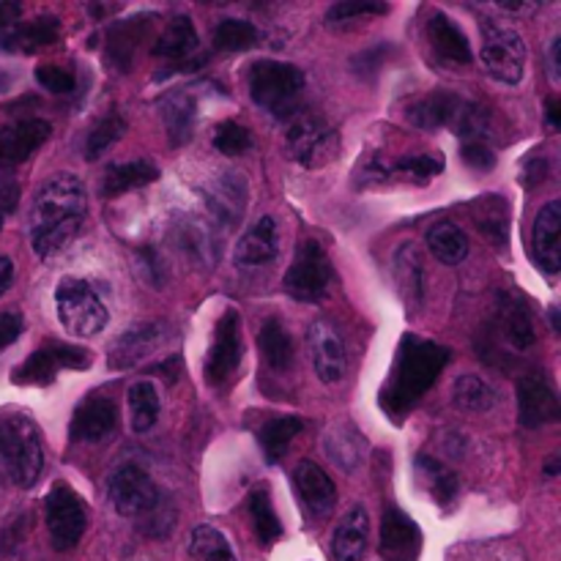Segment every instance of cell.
<instances>
[{
	"instance_id": "6da1fadb",
	"label": "cell",
	"mask_w": 561,
	"mask_h": 561,
	"mask_svg": "<svg viewBox=\"0 0 561 561\" xmlns=\"http://www.w3.org/2000/svg\"><path fill=\"white\" fill-rule=\"evenodd\" d=\"M88 217V192L77 175L58 173L36 190L27 214L31 247L38 257H55L71 247Z\"/></svg>"
},
{
	"instance_id": "7a4b0ae2",
	"label": "cell",
	"mask_w": 561,
	"mask_h": 561,
	"mask_svg": "<svg viewBox=\"0 0 561 561\" xmlns=\"http://www.w3.org/2000/svg\"><path fill=\"white\" fill-rule=\"evenodd\" d=\"M449 356H453V351L444 348V345L422 340L416 334H405L400 340L394 365L381 389V409L394 420H403L425 398L427 389L438 381Z\"/></svg>"
},
{
	"instance_id": "3957f363",
	"label": "cell",
	"mask_w": 561,
	"mask_h": 561,
	"mask_svg": "<svg viewBox=\"0 0 561 561\" xmlns=\"http://www.w3.org/2000/svg\"><path fill=\"white\" fill-rule=\"evenodd\" d=\"M44 471L42 433L27 416H0V480L33 488Z\"/></svg>"
},
{
	"instance_id": "277c9868",
	"label": "cell",
	"mask_w": 561,
	"mask_h": 561,
	"mask_svg": "<svg viewBox=\"0 0 561 561\" xmlns=\"http://www.w3.org/2000/svg\"><path fill=\"white\" fill-rule=\"evenodd\" d=\"M409 121L414 126L425 131H436V129H453L455 135L469 137V142H482V137L488 135L491 129V118L482 107H477L474 102L469 99L458 96V93H447V91H436L422 96L420 102L411 104L405 110Z\"/></svg>"
},
{
	"instance_id": "5b68a950",
	"label": "cell",
	"mask_w": 561,
	"mask_h": 561,
	"mask_svg": "<svg viewBox=\"0 0 561 561\" xmlns=\"http://www.w3.org/2000/svg\"><path fill=\"white\" fill-rule=\"evenodd\" d=\"M250 99L274 118H294L305 93V71L294 64L257 60L247 71Z\"/></svg>"
},
{
	"instance_id": "8992f818",
	"label": "cell",
	"mask_w": 561,
	"mask_h": 561,
	"mask_svg": "<svg viewBox=\"0 0 561 561\" xmlns=\"http://www.w3.org/2000/svg\"><path fill=\"white\" fill-rule=\"evenodd\" d=\"M55 312L71 337H96L110 321V312L99 290L88 279L64 277L55 288Z\"/></svg>"
},
{
	"instance_id": "52a82bcc",
	"label": "cell",
	"mask_w": 561,
	"mask_h": 561,
	"mask_svg": "<svg viewBox=\"0 0 561 561\" xmlns=\"http://www.w3.org/2000/svg\"><path fill=\"white\" fill-rule=\"evenodd\" d=\"M285 148H288V157L301 168H327L340 153V131L321 115L296 113L294 118H288Z\"/></svg>"
},
{
	"instance_id": "ba28073f",
	"label": "cell",
	"mask_w": 561,
	"mask_h": 561,
	"mask_svg": "<svg viewBox=\"0 0 561 561\" xmlns=\"http://www.w3.org/2000/svg\"><path fill=\"white\" fill-rule=\"evenodd\" d=\"M482 49L480 60L488 75L504 85H518L526 71V44L524 36L513 27L482 25Z\"/></svg>"
},
{
	"instance_id": "9c48e42d",
	"label": "cell",
	"mask_w": 561,
	"mask_h": 561,
	"mask_svg": "<svg viewBox=\"0 0 561 561\" xmlns=\"http://www.w3.org/2000/svg\"><path fill=\"white\" fill-rule=\"evenodd\" d=\"M332 261L318 241H305L296 250L294 263L285 274V290L299 301H321L332 285Z\"/></svg>"
},
{
	"instance_id": "30bf717a",
	"label": "cell",
	"mask_w": 561,
	"mask_h": 561,
	"mask_svg": "<svg viewBox=\"0 0 561 561\" xmlns=\"http://www.w3.org/2000/svg\"><path fill=\"white\" fill-rule=\"evenodd\" d=\"M44 504H47V529L55 551H71V548H77V542L82 540L88 526L85 504H82L80 493L71 491L66 482H58L47 493V502Z\"/></svg>"
},
{
	"instance_id": "8fae6325",
	"label": "cell",
	"mask_w": 561,
	"mask_h": 561,
	"mask_svg": "<svg viewBox=\"0 0 561 561\" xmlns=\"http://www.w3.org/2000/svg\"><path fill=\"white\" fill-rule=\"evenodd\" d=\"M91 365V356L85 348L66 343H44L42 348L33 351L14 373V383H31V387H47L55 381L60 370H85Z\"/></svg>"
},
{
	"instance_id": "7c38bea8",
	"label": "cell",
	"mask_w": 561,
	"mask_h": 561,
	"mask_svg": "<svg viewBox=\"0 0 561 561\" xmlns=\"http://www.w3.org/2000/svg\"><path fill=\"white\" fill-rule=\"evenodd\" d=\"M107 496L115 513L124 515V518L140 520L142 515H148L153 507H157L162 493H159V488L153 485V480L146 474V471L126 463L121 466V469H115L113 477H110Z\"/></svg>"
},
{
	"instance_id": "4fadbf2b",
	"label": "cell",
	"mask_w": 561,
	"mask_h": 561,
	"mask_svg": "<svg viewBox=\"0 0 561 561\" xmlns=\"http://www.w3.org/2000/svg\"><path fill=\"white\" fill-rule=\"evenodd\" d=\"M244 356V343H241V318L233 307L219 316L217 329H214L211 348L206 356V381L211 387H222L236 376Z\"/></svg>"
},
{
	"instance_id": "5bb4252c",
	"label": "cell",
	"mask_w": 561,
	"mask_h": 561,
	"mask_svg": "<svg viewBox=\"0 0 561 561\" xmlns=\"http://www.w3.org/2000/svg\"><path fill=\"white\" fill-rule=\"evenodd\" d=\"M307 345H310L312 367H316V376L323 383H340L348 370V356H345V343L340 337L337 327L327 318L316 321L307 332Z\"/></svg>"
},
{
	"instance_id": "9a60e30c",
	"label": "cell",
	"mask_w": 561,
	"mask_h": 561,
	"mask_svg": "<svg viewBox=\"0 0 561 561\" xmlns=\"http://www.w3.org/2000/svg\"><path fill=\"white\" fill-rule=\"evenodd\" d=\"M170 337L168 323H137L129 332L118 334V340L110 348V367L113 370H129V367H137L140 362H146L153 351L162 348Z\"/></svg>"
},
{
	"instance_id": "2e32d148",
	"label": "cell",
	"mask_w": 561,
	"mask_h": 561,
	"mask_svg": "<svg viewBox=\"0 0 561 561\" xmlns=\"http://www.w3.org/2000/svg\"><path fill=\"white\" fill-rule=\"evenodd\" d=\"M203 203L222 228H236L247 211V181L241 173H219L203 186Z\"/></svg>"
},
{
	"instance_id": "e0dca14e",
	"label": "cell",
	"mask_w": 561,
	"mask_h": 561,
	"mask_svg": "<svg viewBox=\"0 0 561 561\" xmlns=\"http://www.w3.org/2000/svg\"><path fill=\"white\" fill-rule=\"evenodd\" d=\"M53 135V126L42 118H22L0 126V170L27 162Z\"/></svg>"
},
{
	"instance_id": "ac0fdd59",
	"label": "cell",
	"mask_w": 561,
	"mask_h": 561,
	"mask_svg": "<svg viewBox=\"0 0 561 561\" xmlns=\"http://www.w3.org/2000/svg\"><path fill=\"white\" fill-rule=\"evenodd\" d=\"M559 394L551 383L537 373H529L518 381V420L524 427H546L559 422Z\"/></svg>"
},
{
	"instance_id": "d6986e66",
	"label": "cell",
	"mask_w": 561,
	"mask_h": 561,
	"mask_svg": "<svg viewBox=\"0 0 561 561\" xmlns=\"http://www.w3.org/2000/svg\"><path fill=\"white\" fill-rule=\"evenodd\" d=\"M381 559L383 561H420L422 531L403 510L389 504L381 520Z\"/></svg>"
},
{
	"instance_id": "ffe728a7",
	"label": "cell",
	"mask_w": 561,
	"mask_h": 561,
	"mask_svg": "<svg viewBox=\"0 0 561 561\" xmlns=\"http://www.w3.org/2000/svg\"><path fill=\"white\" fill-rule=\"evenodd\" d=\"M294 488L312 520H327L337 504V491L327 471L312 460H299L294 469Z\"/></svg>"
},
{
	"instance_id": "44dd1931",
	"label": "cell",
	"mask_w": 561,
	"mask_h": 561,
	"mask_svg": "<svg viewBox=\"0 0 561 561\" xmlns=\"http://www.w3.org/2000/svg\"><path fill=\"white\" fill-rule=\"evenodd\" d=\"M153 20H157V14H137L107 27V44H104V53H107L110 66H113L115 71L131 69L137 49H140V44L148 38V31H151Z\"/></svg>"
},
{
	"instance_id": "7402d4cb",
	"label": "cell",
	"mask_w": 561,
	"mask_h": 561,
	"mask_svg": "<svg viewBox=\"0 0 561 561\" xmlns=\"http://www.w3.org/2000/svg\"><path fill=\"white\" fill-rule=\"evenodd\" d=\"M115 425H118V409H115L113 400L102 398V394H91L75 409L69 431L75 442L96 444L107 438L115 431Z\"/></svg>"
},
{
	"instance_id": "603a6c76",
	"label": "cell",
	"mask_w": 561,
	"mask_h": 561,
	"mask_svg": "<svg viewBox=\"0 0 561 561\" xmlns=\"http://www.w3.org/2000/svg\"><path fill=\"white\" fill-rule=\"evenodd\" d=\"M531 252L537 266L546 274H557L561 268V203L548 201L540 208L531 228Z\"/></svg>"
},
{
	"instance_id": "cb8c5ba5",
	"label": "cell",
	"mask_w": 561,
	"mask_h": 561,
	"mask_svg": "<svg viewBox=\"0 0 561 561\" xmlns=\"http://www.w3.org/2000/svg\"><path fill=\"white\" fill-rule=\"evenodd\" d=\"M493 327H496L499 340H502L510 351H515V354H526L529 348H535L537 343L535 323H531L526 307L520 305L518 299H513V296L507 294L499 296Z\"/></svg>"
},
{
	"instance_id": "d4e9b609",
	"label": "cell",
	"mask_w": 561,
	"mask_h": 561,
	"mask_svg": "<svg viewBox=\"0 0 561 561\" xmlns=\"http://www.w3.org/2000/svg\"><path fill=\"white\" fill-rule=\"evenodd\" d=\"M279 252V230L277 219L261 217L244 236H241L239 247H236V263L241 268L266 266L277 257Z\"/></svg>"
},
{
	"instance_id": "484cf974",
	"label": "cell",
	"mask_w": 561,
	"mask_h": 561,
	"mask_svg": "<svg viewBox=\"0 0 561 561\" xmlns=\"http://www.w3.org/2000/svg\"><path fill=\"white\" fill-rule=\"evenodd\" d=\"M60 36V22L58 16H36L31 22H16L9 33L0 36V47L5 53H36V49L49 47V44L58 42Z\"/></svg>"
},
{
	"instance_id": "4316f807",
	"label": "cell",
	"mask_w": 561,
	"mask_h": 561,
	"mask_svg": "<svg viewBox=\"0 0 561 561\" xmlns=\"http://www.w3.org/2000/svg\"><path fill=\"white\" fill-rule=\"evenodd\" d=\"M394 283H398L400 296L409 307H422L425 301V261H422L420 247L405 241L394 252Z\"/></svg>"
},
{
	"instance_id": "83f0119b",
	"label": "cell",
	"mask_w": 561,
	"mask_h": 561,
	"mask_svg": "<svg viewBox=\"0 0 561 561\" xmlns=\"http://www.w3.org/2000/svg\"><path fill=\"white\" fill-rule=\"evenodd\" d=\"M159 113H162V124L164 131H168L170 146H184L186 140H192L197 121V102L192 93H168V96L162 99V104H159Z\"/></svg>"
},
{
	"instance_id": "f1b7e54d",
	"label": "cell",
	"mask_w": 561,
	"mask_h": 561,
	"mask_svg": "<svg viewBox=\"0 0 561 561\" xmlns=\"http://www.w3.org/2000/svg\"><path fill=\"white\" fill-rule=\"evenodd\" d=\"M367 524L365 507H351L343 515L332 535V557L334 561H362L367 553Z\"/></svg>"
},
{
	"instance_id": "f546056e",
	"label": "cell",
	"mask_w": 561,
	"mask_h": 561,
	"mask_svg": "<svg viewBox=\"0 0 561 561\" xmlns=\"http://www.w3.org/2000/svg\"><path fill=\"white\" fill-rule=\"evenodd\" d=\"M427 38H431L433 49L444 60H449V64H471L474 60L466 33L455 25V20L442 14V11H433L427 16Z\"/></svg>"
},
{
	"instance_id": "4dcf8cb0",
	"label": "cell",
	"mask_w": 561,
	"mask_h": 561,
	"mask_svg": "<svg viewBox=\"0 0 561 561\" xmlns=\"http://www.w3.org/2000/svg\"><path fill=\"white\" fill-rule=\"evenodd\" d=\"M427 247H431L433 257L442 261L444 266H458L469 257V236L463 233L460 225L449 222V219H442L427 230Z\"/></svg>"
},
{
	"instance_id": "1f68e13d",
	"label": "cell",
	"mask_w": 561,
	"mask_h": 561,
	"mask_svg": "<svg viewBox=\"0 0 561 561\" xmlns=\"http://www.w3.org/2000/svg\"><path fill=\"white\" fill-rule=\"evenodd\" d=\"M159 179V170L157 164L146 162V159H135V162H126V164H113L107 168L102 179V195L104 197H118L124 192L137 190V186H146L153 184Z\"/></svg>"
},
{
	"instance_id": "d6a6232c",
	"label": "cell",
	"mask_w": 561,
	"mask_h": 561,
	"mask_svg": "<svg viewBox=\"0 0 561 561\" xmlns=\"http://www.w3.org/2000/svg\"><path fill=\"white\" fill-rule=\"evenodd\" d=\"M201 38H197L195 25H192L190 16H173L168 22V27L162 31V36L157 38L153 44V55L157 58H168V60H181L186 58L190 53H195Z\"/></svg>"
},
{
	"instance_id": "836d02e7",
	"label": "cell",
	"mask_w": 561,
	"mask_h": 561,
	"mask_svg": "<svg viewBox=\"0 0 561 561\" xmlns=\"http://www.w3.org/2000/svg\"><path fill=\"white\" fill-rule=\"evenodd\" d=\"M416 474H420V482H425L427 493H431L442 507L453 504V499L458 496V474H455L449 466H444L442 460L431 458V455H420V458H416Z\"/></svg>"
},
{
	"instance_id": "e575fe53",
	"label": "cell",
	"mask_w": 561,
	"mask_h": 561,
	"mask_svg": "<svg viewBox=\"0 0 561 561\" xmlns=\"http://www.w3.org/2000/svg\"><path fill=\"white\" fill-rule=\"evenodd\" d=\"M175 239H179L181 250H184L186 255H192L197 263H203V266H214V261H217V244H214V233L206 225H201L192 217L181 219V222L175 225Z\"/></svg>"
},
{
	"instance_id": "d590c367",
	"label": "cell",
	"mask_w": 561,
	"mask_h": 561,
	"mask_svg": "<svg viewBox=\"0 0 561 561\" xmlns=\"http://www.w3.org/2000/svg\"><path fill=\"white\" fill-rule=\"evenodd\" d=\"M159 392L151 381H137L129 387V416H131V431L137 436L151 431L159 420Z\"/></svg>"
},
{
	"instance_id": "8d00e7d4",
	"label": "cell",
	"mask_w": 561,
	"mask_h": 561,
	"mask_svg": "<svg viewBox=\"0 0 561 561\" xmlns=\"http://www.w3.org/2000/svg\"><path fill=\"white\" fill-rule=\"evenodd\" d=\"M301 420L299 416H277V420H268L261 427V447L266 453L268 463H277L285 453H288L290 442L301 433Z\"/></svg>"
},
{
	"instance_id": "74e56055",
	"label": "cell",
	"mask_w": 561,
	"mask_h": 561,
	"mask_svg": "<svg viewBox=\"0 0 561 561\" xmlns=\"http://www.w3.org/2000/svg\"><path fill=\"white\" fill-rule=\"evenodd\" d=\"M257 343H261V351L272 370L283 373L294 365V340H290V334L285 332V327L279 321L263 323Z\"/></svg>"
},
{
	"instance_id": "f35d334b",
	"label": "cell",
	"mask_w": 561,
	"mask_h": 561,
	"mask_svg": "<svg viewBox=\"0 0 561 561\" xmlns=\"http://www.w3.org/2000/svg\"><path fill=\"white\" fill-rule=\"evenodd\" d=\"M453 400L458 409L471 411V414H485L496 405V392L480 376H460L453 383Z\"/></svg>"
},
{
	"instance_id": "ab89813d",
	"label": "cell",
	"mask_w": 561,
	"mask_h": 561,
	"mask_svg": "<svg viewBox=\"0 0 561 561\" xmlns=\"http://www.w3.org/2000/svg\"><path fill=\"white\" fill-rule=\"evenodd\" d=\"M323 447L327 455L334 460V466H340L343 471H354L362 463V438L359 433L351 431V427H332L323 438Z\"/></svg>"
},
{
	"instance_id": "60d3db41",
	"label": "cell",
	"mask_w": 561,
	"mask_h": 561,
	"mask_svg": "<svg viewBox=\"0 0 561 561\" xmlns=\"http://www.w3.org/2000/svg\"><path fill=\"white\" fill-rule=\"evenodd\" d=\"M250 518L252 529H255V537L263 542V546H272V542L279 540L283 535V524H279L277 513L272 507V496H268L266 488H255L250 493Z\"/></svg>"
},
{
	"instance_id": "b9f144b4",
	"label": "cell",
	"mask_w": 561,
	"mask_h": 561,
	"mask_svg": "<svg viewBox=\"0 0 561 561\" xmlns=\"http://www.w3.org/2000/svg\"><path fill=\"white\" fill-rule=\"evenodd\" d=\"M190 553L197 561H239L228 537L214 526H195L190 537Z\"/></svg>"
},
{
	"instance_id": "7bdbcfd3",
	"label": "cell",
	"mask_w": 561,
	"mask_h": 561,
	"mask_svg": "<svg viewBox=\"0 0 561 561\" xmlns=\"http://www.w3.org/2000/svg\"><path fill=\"white\" fill-rule=\"evenodd\" d=\"M261 38L257 27L247 20H222L214 31V47L219 53H247Z\"/></svg>"
},
{
	"instance_id": "ee69618b",
	"label": "cell",
	"mask_w": 561,
	"mask_h": 561,
	"mask_svg": "<svg viewBox=\"0 0 561 561\" xmlns=\"http://www.w3.org/2000/svg\"><path fill=\"white\" fill-rule=\"evenodd\" d=\"M126 135V121L121 115L110 113L107 118L99 121L91 131H88V140H85V159L88 162H96L110 146L121 140Z\"/></svg>"
},
{
	"instance_id": "f6af8a7d",
	"label": "cell",
	"mask_w": 561,
	"mask_h": 561,
	"mask_svg": "<svg viewBox=\"0 0 561 561\" xmlns=\"http://www.w3.org/2000/svg\"><path fill=\"white\" fill-rule=\"evenodd\" d=\"M214 146L225 157H241L252 148V135L247 126L236 124V121H225L217 126V135H214Z\"/></svg>"
},
{
	"instance_id": "bcb514c9",
	"label": "cell",
	"mask_w": 561,
	"mask_h": 561,
	"mask_svg": "<svg viewBox=\"0 0 561 561\" xmlns=\"http://www.w3.org/2000/svg\"><path fill=\"white\" fill-rule=\"evenodd\" d=\"M137 526H140V531L146 537H157V540L168 537L175 526V507L170 504V499H159L157 507L148 515H142V518L137 520Z\"/></svg>"
},
{
	"instance_id": "7dc6e473",
	"label": "cell",
	"mask_w": 561,
	"mask_h": 561,
	"mask_svg": "<svg viewBox=\"0 0 561 561\" xmlns=\"http://www.w3.org/2000/svg\"><path fill=\"white\" fill-rule=\"evenodd\" d=\"M387 11H389L387 3H370V0H365V3H337L329 9L327 22L329 25H340V22H351L356 20V16L387 14Z\"/></svg>"
},
{
	"instance_id": "c3c4849f",
	"label": "cell",
	"mask_w": 561,
	"mask_h": 561,
	"mask_svg": "<svg viewBox=\"0 0 561 561\" xmlns=\"http://www.w3.org/2000/svg\"><path fill=\"white\" fill-rule=\"evenodd\" d=\"M36 82L42 88H47L49 93H60V96H64V93H71L77 88L75 75H71V71H66V69H60V66H53V64L38 66Z\"/></svg>"
},
{
	"instance_id": "681fc988",
	"label": "cell",
	"mask_w": 561,
	"mask_h": 561,
	"mask_svg": "<svg viewBox=\"0 0 561 561\" xmlns=\"http://www.w3.org/2000/svg\"><path fill=\"white\" fill-rule=\"evenodd\" d=\"M460 157H463V162L469 164L471 170H480V173H488V170L496 168V153H493L485 142H463Z\"/></svg>"
},
{
	"instance_id": "f907efd6",
	"label": "cell",
	"mask_w": 561,
	"mask_h": 561,
	"mask_svg": "<svg viewBox=\"0 0 561 561\" xmlns=\"http://www.w3.org/2000/svg\"><path fill=\"white\" fill-rule=\"evenodd\" d=\"M387 53H389L387 44H376V47H370V49H365L362 55H356L354 69L359 71L362 77H373L383 66V58H387Z\"/></svg>"
},
{
	"instance_id": "816d5d0a",
	"label": "cell",
	"mask_w": 561,
	"mask_h": 561,
	"mask_svg": "<svg viewBox=\"0 0 561 561\" xmlns=\"http://www.w3.org/2000/svg\"><path fill=\"white\" fill-rule=\"evenodd\" d=\"M137 266H140L142 277L148 279V283L153 285V288H162V279H164V268L162 263H159V255L153 247H146V250H140V255H137Z\"/></svg>"
},
{
	"instance_id": "f5cc1de1",
	"label": "cell",
	"mask_w": 561,
	"mask_h": 561,
	"mask_svg": "<svg viewBox=\"0 0 561 561\" xmlns=\"http://www.w3.org/2000/svg\"><path fill=\"white\" fill-rule=\"evenodd\" d=\"M16 203H20V186H16V181L0 179V228L16 211Z\"/></svg>"
},
{
	"instance_id": "db71d44e",
	"label": "cell",
	"mask_w": 561,
	"mask_h": 561,
	"mask_svg": "<svg viewBox=\"0 0 561 561\" xmlns=\"http://www.w3.org/2000/svg\"><path fill=\"white\" fill-rule=\"evenodd\" d=\"M20 334H22V316H16V312H3V316H0V351L9 348Z\"/></svg>"
},
{
	"instance_id": "11a10c76",
	"label": "cell",
	"mask_w": 561,
	"mask_h": 561,
	"mask_svg": "<svg viewBox=\"0 0 561 561\" xmlns=\"http://www.w3.org/2000/svg\"><path fill=\"white\" fill-rule=\"evenodd\" d=\"M546 175H548V159L546 157H540V153H537V157H531L529 162H526V168H524V184L529 186H537V184H542V181H546Z\"/></svg>"
},
{
	"instance_id": "9f6ffc18",
	"label": "cell",
	"mask_w": 561,
	"mask_h": 561,
	"mask_svg": "<svg viewBox=\"0 0 561 561\" xmlns=\"http://www.w3.org/2000/svg\"><path fill=\"white\" fill-rule=\"evenodd\" d=\"M20 14H22V5L0 3V36H3V33H9L11 27L20 22Z\"/></svg>"
},
{
	"instance_id": "6f0895ef",
	"label": "cell",
	"mask_w": 561,
	"mask_h": 561,
	"mask_svg": "<svg viewBox=\"0 0 561 561\" xmlns=\"http://www.w3.org/2000/svg\"><path fill=\"white\" fill-rule=\"evenodd\" d=\"M11 283H14V263L5 255H0V296L11 288Z\"/></svg>"
},
{
	"instance_id": "680465c9",
	"label": "cell",
	"mask_w": 561,
	"mask_h": 561,
	"mask_svg": "<svg viewBox=\"0 0 561 561\" xmlns=\"http://www.w3.org/2000/svg\"><path fill=\"white\" fill-rule=\"evenodd\" d=\"M546 115H548V126H551V129H559L561 126V110H559V99L557 96H551L548 99V104H546Z\"/></svg>"
},
{
	"instance_id": "91938a15",
	"label": "cell",
	"mask_w": 561,
	"mask_h": 561,
	"mask_svg": "<svg viewBox=\"0 0 561 561\" xmlns=\"http://www.w3.org/2000/svg\"><path fill=\"white\" fill-rule=\"evenodd\" d=\"M502 9L513 11V14H535L540 5H537V3H531V5H526V3H502Z\"/></svg>"
},
{
	"instance_id": "94428289",
	"label": "cell",
	"mask_w": 561,
	"mask_h": 561,
	"mask_svg": "<svg viewBox=\"0 0 561 561\" xmlns=\"http://www.w3.org/2000/svg\"><path fill=\"white\" fill-rule=\"evenodd\" d=\"M559 47H561V42L559 38H553V44H551V77L553 80H559Z\"/></svg>"
},
{
	"instance_id": "6125c7cd",
	"label": "cell",
	"mask_w": 561,
	"mask_h": 561,
	"mask_svg": "<svg viewBox=\"0 0 561 561\" xmlns=\"http://www.w3.org/2000/svg\"><path fill=\"white\" fill-rule=\"evenodd\" d=\"M551 323H553V332H561V323H559V310L553 307L551 310Z\"/></svg>"
}]
</instances>
